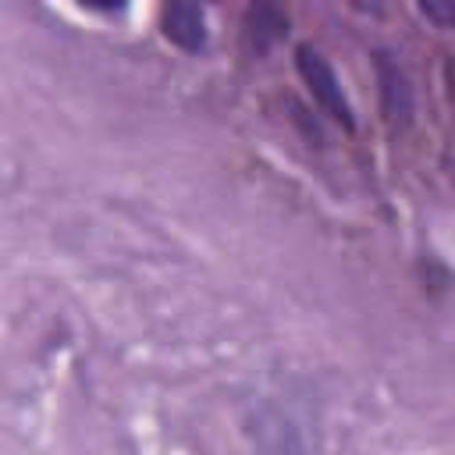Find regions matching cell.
Instances as JSON below:
<instances>
[{
	"label": "cell",
	"mask_w": 455,
	"mask_h": 455,
	"mask_svg": "<svg viewBox=\"0 0 455 455\" xmlns=\"http://www.w3.org/2000/svg\"><path fill=\"white\" fill-rule=\"evenodd\" d=\"M377 82H380V103H384V117L387 121H402L409 124L412 117V85L405 78V71L391 60V53H377Z\"/></svg>",
	"instance_id": "3957f363"
},
{
	"label": "cell",
	"mask_w": 455,
	"mask_h": 455,
	"mask_svg": "<svg viewBox=\"0 0 455 455\" xmlns=\"http://www.w3.org/2000/svg\"><path fill=\"white\" fill-rule=\"evenodd\" d=\"M288 32V14L274 4H252L245 11V39L256 53H267Z\"/></svg>",
	"instance_id": "277c9868"
},
{
	"label": "cell",
	"mask_w": 455,
	"mask_h": 455,
	"mask_svg": "<svg viewBox=\"0 0 455 455\" xmlns=\"http://www.w3.org/2000/svg\"><path fill=\"white\" fill-rule=\"evenodd\" d=\"M419 14H423V18H434L437 25H448V21H451V7H434V4H419Z\"/></svg>",
	"instance_id": "5b68a950"
},
{
	"label": "cell",
	"mask_w": 455,
	"mask_h": 455,
	"mask_svg": "<svg viewBox=\"0 0 455 455\" xmlns=\"http://www.w3.org/2000/svg\"><path fill=\"white\" fill-rule=\"evenodd\" d=\"M295 71H299V78L306 82L313 103H316L331 121H338L341 128L352 132V128H355L352 107H348V100H345V92H341V82H338L334 68L323 60V53L313 50V46H295Z\"/></svg>",
	"instance_id": "6da1fadb"
},
{
	"label": "cell",
	"mask_w": 455,
	"mask_h": 455,
	"mask_svg": "<svg viewBox=\"0 0 455 455\" xmlns=\"http://www.w3.org/2000/svg\"><path fill=\"white\" fill-rule=\"evenodd\" d=\"M160 32L185 53H203L210 43L206 11L199 4H164L160 7Z\"/></svg>",
	"instance_id": "7a4b0ae2"
}]
</instances>
